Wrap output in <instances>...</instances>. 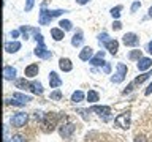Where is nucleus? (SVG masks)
<instances>
[{
  "instance_id": "26",
  "label": "nucleus",
  "mask_w": 152,
  "mask_h": 142,
  "mask_svg": "<svg viewBox=\"0 0 152 142\" xmlns=\"http://www.w3.org/2000/svg\"><path fill=\"white\" fill-rule=\"evenodd\" d=\"M141 57H142L141 51H132L130 54H128V59H130V60H140Z\"/></svg>"
},
{
  "instance_id": "19",
  "label": "nucleus",
  "mask_w": 152,
  "mask_h": 142,
  "mask_svg": "<svg viewBox=\"0 0 152 142\" xmlns=\"http://www.w3.org/2000/svg\"><path fill=\"white\" fill-rule=\"evenodd\" d=\"M92 54H94L92 47L86 46L84 49L79 52V59H81V60H90V59H92Z\"/></svg>"
},
{
  "instance_id": "41",
  "label": "nucleus",
  "mask_w": 152,
  "mask_h": 142,
  "mask_svg": "<svg viewBox=\"0 0 152 142\" xmlns=\"http://www.w3.org/2000/svg\"><path fill=\"white\" fill-rule=\"evenodd\" d=\"M147 49H149V54L152 55V41L149 43V46H147Z\"/></svg>"
},
{
  "instance_id": "36",
  "label": "nucleus",
  "mask_w": 152,
  "mask_h": 142,
  "mask_svg": "<svg viewBox=\"0 0 152 142\" xmlns=\"http://www.w3.org/2000/svg\"><path fill=\"white\" fill-rule=\"evenodd\" d=\"M151 93H152V82L149 84V87H147V88L144 90V95H146V96H149Z\"/></svg>"
},
{
  "instance_id": "2",
  "label": "nucleus",
  "mask_w": 152,
  "mask_h": 142,
  "mask_svg": "<svg viewBox=\"0 0 152 142\" xmlns=\"http://www.w3.org/2000/svg\"><path fill=\"white\" fill-rule=\"evenodd\" d=\"M114 123H116V126L122 128V130H128V128H130V123H132V114H130V111H125V112L119 114V115L114 118Z\"/></svg>"
},
{
  "instance_id": "27",
  "label": "nucleus",
  "mask_w": 152,
  "mask_h": 142,
  "mask_svg": "<svg viewBox=\"0 0 152 142\" xmlns=\"http://www.w3.org/2000/svg\"><path fill=\"white\" fill-rule=\"evenodd\" d=\"M149 76H152V71H149V73H144V74H141V76H138V78L135 79V84H141V82H144L146 79H149Z\"/></svg>"
},
{
  "instance_id": "12",
  "label": "nucleus",
  "mask_w": 152,
  "mask_h": 142,
  "mask_svg": "<svg viewBox=\"0 0 152 142\" xmlns=\"http://www.w3.org/2000/svg\"><path fill=\"white\" fill-rule=\"evenodd\" d=\"M49 85H51V88H57L62 85V79L57 76V73H54V71H51V74H49Z\"/></svg>"
},
{
  "instance_id": "14",
  "label": "nucleus",
  "mask_w": 152,
  "mask_h": 142,
  "mask_svg": "<svg viewBox=\"0 0 152 142\" xmlns=\"http://www.w3.org/2000/svg\"><path fill=\"white\" fill-rule=\"evenodd\" d=\"M3 78L7 80H13L14 78H16V68H13V66H5L3 68Z\"/></svg>"
},
{
  "instance_id": "7",
  "label": "nucleus",
  "mask_w": 152,
  "mask_h": 142,
  "mask_svg": "<svg viewBox=\"0 0 152 142\" xmlns=\"http://www.w3.org/2000/svg\"><path fill=\"white\" fill-rule=\"evenodd\" d=\"M125 76H127V66L124 63H117V73L111 78V82H114V84L122 82L125 79Z\"/></svg>"
},
{
  "instance_id": "25",
  "label": "nucleus",
  "mask_w": 152,
  "mask_h": 142,
  "mask_svg": "<svg viewBox=\"0 0 152 142\" xmlns=\"http://www.w3.org/2000/svg\"><path fill=\"white\" fill-rule=\"evenodd\" d=\"M98 93L95 92V90H89V93H87V101L89 103H97L98 101Z\"/></svg>"
},
{
  "instance_id": "33",
  "label": "nucleus",
  "mask_w": 152,
  "mask_h": 142,
  "mask_svg": "<svg viewBox=\"0 0 152 142\" xmlns=\"http://www.w3.org/2000/svg\"><path fill=\"white\" fill-rule=\"evenodd\" d=\"M140 7H141V3H140V2H135V3L132 5V13H136Z\"/></svg>"
},
{
  "instance_id": "1",
  "label": "nucleus",
  "mask_w": 152,
  "mask_h": 142,
  "mask_svg": "<svg viewBox=\"0 0 152 142\" xmlns=\"http://www.w3.org/2000/svg\"><path fill=\"white\" fill-rule=\"evenodd\" d=\"M57 120H59V115L54 112H49V114H45L41 117V130L43 133H52L57 126Z\"/></svg>"
},
{
  "instance_id": "34",
  "label": "nucleus",
  "mask_w": 152,
  "mask_h": 142,
  "mask_svg": "<svg viewBox=\"0 0 152 142\" xmlns=\"http://www.w3.org/2000/svg\"><path fill=\"white\" fill-rule=\"evenodd\" d=\"M98 40H100V43H102V41L106 43V41H108V33H102V35L98 36Z\"/></svg>"
},
{
  "instance_id": "40",
  "label": "nucleus",
  "mask_w": 152,
  "mask_h": 142,
  "mask_svg": "<svg viewBox=\"0 0 152 142\" xmlns=\"http://www.w3.org/2000/svg\"><path fill=\"white\" fill-rule=\"evenodd\" d=\"M76 2H78L79 5H86V3H87V2H89V0H76Z\"/></svg>"
},
{
  "instance_id": "30",
  "label": "nucleus",
  "mask_w": 152,
  "mask_h": 142,
  "mask_svg": "<svg viewBox=\"0 0 152 142\" xmlns=\"http://www.w3.org/2000/svg\"><path fill=\"white\" fill-rule=\"evenodd\" d=\"M51 99H56V101L62 99V92H60V90H54V92H51Z\"/></svg>"
},
{
  "instance_id": "15",
  "label": "nucleus",
  "mask_w": 152,
  "mask_h": 142,
  "mask_svg": "<svg viewBox=\"0 0 152 142\" xmlns=\"http://www.w3.org/2000/svg\"><path fill=\"white\" fill-rule=\"evenodd\" d=\"M38 71H40V68H38L37 63L28 65L26 68V78H35V76H38Z\"/></svg>"
},
{
  "instance_id": "10",
  "label": "nucleus",
  "mask_w": 152,
  "mask_h": 142,
  "mask_svg": "<svg viewBox=\"0 0 152 142\" xmlns=\"http://www.w3.org/2000/svg\"><path fill=\"white\" fill-rule=\"evenodd\" d=\"M90 111L95 112V114H98L100 117L103 115V117L108 120V115L111 114V107H109V106H97V104H95V106H92V109H90Z\"/></svg>"
},
{
  "instance_id": "22",
  "label": "nucleus",
  "mask_w": 152,
  "mask_h": 142,
  "mask_svg": "<svg viewBox=\"0 0 152 142\" xmlns=\"http://www.w3.org/2000/svg\"><path fill=\"white\" fill-rule=\"evenodd\" d=\"M83 33L81 32H78V33H75V36L71 38V44H73L75 47H78V46H81V43H83Z\"/></svg>"
},
{
  "instance_id": "11",
  "label": "nucleus",
  "mask_w": 152,
  "mask_h": 142,
  "mask_svg": "<svg viewBox=\"0 0 152 142\" xmlns=\"http://www.w3.org/2000/svg\"><path fill=\"white\" fill-rule=\"evenodd\" d=\"M152 66V60L149 57H141L140 60H138V70L140 71H144V70H149Z\"/></svg>"
},
{
  "instance_id": "29",
  "label": "nucleus",
  "mask_w": 152,
  "mask_h": 142,
  "mask_svg": "<svg viewBox=\"0 0 152 142\" xmlns=\"http://www.w3.org/2000/svg\"><path fill=\"white\" fill-rule=\"evenodd\" d=\"M121 11H122V7H121V5H117V7L116 8H113L111 9V14H113V17H119V16H121Z\"/></svg>"
},
{
  "instance_id": "23",
  "label": "nucleus",
  "mask_w": 152,
  "mask_h": 142,
  "mask_svg": "<svg viewBox=\"0 0 152 142\" xmlns=\"http://www.w3.org/2000/svg\"><path fill=\"white\" fill-rule=\"evenodd\" d=\"M16 87L21 90H27V88H30V84L26 80V78H22V79H16Z\"/></svg>"
},
{
  "instance_id": "6",
  "label": "nucleus",
  "mask_w": 152,
  "mask_h": 142,
  "mask_svg": "<svg viewBox=\"0 0 152 142\" xmlns=\"http://www.w3.org/2000/svg\"><path fill=\"white\" fill-rule=\"evenodd\" d=\"M76 131V125H73V123H62V126H59V134L60 137H64V139H68V137H71V134Z\"/></svg>"
},
{
  "instance_id": "35",
  "label": "nucleus",
  "mask_w": 152,
  "mask_h": 142,
  "mask_svg": "<svg viewBox=\"0 0 152 142\" xmlns=\"http://www.w3.org/2000/svg\"><path fill=\"white\" fill-rule=\"evenodd\" d=\"M113 28H114V30H121V28H122V24L119 22V21H116V22L113 24Z\"/></svg>"
},
{
  "instance_id": "28",
  "label": "nucleus",
  "mask_w": 152,
  "mask_h": 142,
  "mask_svg": "<svg viewBox=\"0 0 152 142\" xmlns=\"http://www.w3.org/2000/svg\"><path fill=\"white\" fill-rule=\"evenodd\" d=\"M59 25H60L62 30H71V27H73V25H71V22H70V21H66V19H64V21H60Z\"/></svg>"
},
{
  "instance_id": "17",
  "label": "nucleus",
  "mask_w": 152,
  "mask_h": 142,
  "mask_svg": "<svg viewBox=\"0 0 152 142\" xmlns=\"http://www.w3.org/2000/svg\"><path fill=\"white\" fill-rule=\"evenodd\" d=\"M19 49H21V43L19 41H13V43H7V44H5V51L10 52V54L18 52Z\"/></svg>"
},
{
  "instance_id": "43",
  "label": "nucleus",
  "mask_w": 152,
  "mask_h": 142,
  "mask_svg": "<svg viewBox=\"0 0 152 142\" xmlns=\"http://www.w3.org/2000/svg\"><path fill=\"white\" fill-rule=\"evenodd\" d=\"M149 16H151V17H152V7H151V8H149Z\"/></svg>"
},
{
  "instance_id": "37",
  "label": "nucleus",
  "mask_w": 152,
  "mask_h": 142,
  "mask_svg": "<svg viewBox=\"0 0 152 142\" xmlns=\"http://www.w3.org/2000/svg\"><path fill=\"white\" fill-rule=\"evenodd\" d=\"M133 85H135V82H133V84H130V85H128V87H127L125 90H124V95H127V93H130V92H132V90H133Z\"/></svg>"
},
{
  "instance_id": "32",
  "label": "nucleus",
  "mask_w": 152,
  "mask_h": 142,
  "mask_svg": "<svg viewBox=\"0 0 152 142\" xmlns=\"http://www.w3.org/2000/svg\"><path fill=\"white\" fill-rule=\"evenodd\" d=\"M33 2H35V0H27L26 2V11H30L33 8Z\"/></svg>"
},
{
  "instance_id": "13",
  "label": "nucleus",
  "mask_w": 152,
  "mask_h": 142,
  "mask_svg": "<svg viewBox=\"0 0 152 142\" xmlns=\"http://www.w3.org/2000/svg\"><path fill=\"white\" fill-rule=\"evenodd\" d=\"M103 55H104V51H100L97 57H94V59H90L89 60V63L90 65H94V66H100V65H106V62L103 60Z\"/></svg>"
},
{
  "instance_id": "42",
  "label": "nucleus",
  "mask_w": 152,
  "mask_h": 142,
  "mask_svg": "<svg viewBox=\"0 0 152 142\" xmlns=\"http://www.w3.org/2000/svg\"><path fill=\"white\" fill-rule=\"evenodd\" d=\"M135 142H146V141L142 139V137H136V139H135Z\"/></svg>"
},
{
  "instance_id": "3",
  "label": "nucleus",
  "mask_w": 152,
  "mask_h": 142,
  "mask_svg": "<svg viewBox=\"0 0 152 142\" xmlns=\"http://www.w3.org/2000/svg\"><path fill=\"white\" fill-rule=\"evenodd\" d=\"M62 13H65V11H62V9H56V11H48L46 8H43L41 11H40V24H41V25H48V24L52 21V17L60 16Z\"/></svg>"
},
{
  "instance_id": "16",
  "label": "nucleus",
  "mask_w": 152,
  "mask_h": 142,
  "mask_svg": "<svg viewBox=\"0 0 152 142\" xmlns=\"http://www.w3.org/2000/svg\"><path fill=\"white\" fill-rule=\"evenodd\" d=\"M104 46H106V49L111 52V54H117V51H119V43L116 40H108L106 43H104Z\"/></svg>"
},
{
  "instance_id": "20",
  "label": "nucleus",
  "mask_w": 152,
  "mask_h": 142,
  "mask_svg": "<svg viewBox=\"0 0 152 142\" xmlns=\"http://www.w3.org/2000/svg\"><path fill=\"white\" fill-rule=\"evenodd\" d=\"M30 90L32 93H35V95H41L43 93V85L40 84V82H37V80H33V82L30 84Z\"/></svg>"
},
{
  "instance_id": "4",
  "label": "nucleus",
  "mask_w": 152,
  "mask_h": 142,
  "mask_svg": "<svg viewBox=\"0 0 152 142\" xmlns=\"http://www.w3.org/2000/svg\"><path fill=\"white\" fill-rule=\"evenodd\" d=\"M28 101H32V98L27 96V95H24V93H13L11 101L7 99V104H13V106H26Z\"/></svg>"
},
{
  "instance_id": "5",
  "label": "nucleus",
  "mask_w": 152,
  "mask_h": 142,
  "mask_svg": "<svg viewBox=\"0 0 152 142\" xmlns=\"http://www.w3.org/2000/svg\"><path fill=\"white\" fill-rule=\"evenodd\" d=\"M27 120H28V117H27L26 112H18L11 117L10 123H11V126H14V128H22V126H26Z\"/></svg>"
},
{
  "instance_id": "38",
  "label": "nucleus",
  "mask_w": 152,
  "mask_h": 142,
  "mask_svg": "<svg viewBox=\"0 0 152 142\" xmlns=\"http://www.w3.org/2000/svg\"><path fill=\"white\" fill-rule=\"evenodd\" d=\"M104 73H106V74H109V73H111V65H109V63H106V65H104Z\"/></svg>"
},
{
  "instance_id": "8",
  "label": "nucleus",
  "mask_w": 152,
  "mask_h": 142,
  "mask_svg": "<svg viewBox=\"0 0 152 142\" xmlns=\"http://www.w3.org/2000/svg\"><path fill=\"white\" fill-rule=\"evenodd\" d=\"M35 55H37V57H40V59H43V60H48V59H51V57H52L51 51H48L45 44H38V46H37Z\"/></svg>"
},
{
  "instance_id": "21",
  "label": "nucleus",
  "mask_w": 152,
  "mask_h": 142,
  "mask_svg": "<svg viewBox=\"0 0 152 142\" xmlns=\"http://www.w3.org/2000/svg\"><path fill=\"white\" fill-rule=\"evenodd\" d=\"M51 35L56 41L64 40V30H62V28H51Z\"/></svg>"
},
{
  "instance_id": "39",
  "label": "nucleus",
  "mask_w": 152,
  "mask_h": 142,
  "mask_svg": "<svg viewBox=\"0 0 152 142\" xmlns=\"http://www.w3.org/2000/svg\"><path fill=\"white\" fill-rule=\"evenodd\" d=\"M19 32H21V30H13V32H11V36H13V38H16V36L19 35Z\"/></svg>"
},
{
  "instance_id": "18",
  "label": "nucleus",
  "mask_w": 152,
  "mask_h": 142,
  "mask_svg": "<svg viewBox=\"0 0 152 142\" xmlns=\"http://www.w3.org/2000/svg\"><path fill=\"white\" fill-rule=\"evenodd\" d=\"M59 66H60L62 71H65V73H68V71L73 70V65H71V60L70 59H60Z\"/></svg>"
},
{
  "instance_id": "24",
  "label": "nucleus",
  "mask_w": 152,
  "mask_h": 142,
  "mask_svg": "<svg viewBox=\"0 0 152 142\" xmlns=\"http://www.w3.org/2000/svg\"><path fill=\"white\" fill-rule=\"evenodd\" d=\"M84 99V93L81 92V90H78V92H75L73 95H71V101L73 103H81Z\"/></svg>"
},
{
  "instance_id": "9",
  "label": "nucleus",
  "mask_w": 152,
  "mask_h": 142,
  "mask_svg": "<svg viewBox=\"0 0 152 142\" xmlns=\"http://www.w3.org/2000/svg\"><path fill=\"white\" fill-rule=\"evenodd\" d=\"M122 41L125 46H138L140 38H138V35H135V33H125L122 38Z\"/></svg>"
},
{
  "instance_id": "31",
  "label": "nucleus",
  "mask_w": 152,
  "mask_h": 142,
  "mask_svg": "<svg viewBox=\"0 0 152 142\" xmlns=\"http://www.w3.org/2000/svg\"><path fill=\"white\" fill-rule=\"evenodd\" d=\"M10 142H27V141H26V137H24V136L16 134V136L11 137V141H10Z\"/></svg>"
}]
</instances>
